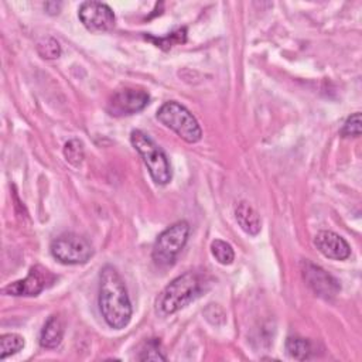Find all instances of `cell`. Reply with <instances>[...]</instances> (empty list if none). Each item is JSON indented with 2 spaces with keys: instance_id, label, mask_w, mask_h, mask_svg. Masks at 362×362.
<instances>
[{
  "instance_id": "obj_21",
  "label": "cell",
  "mask_w": 362,
  "mask_h": 362,
  "mask_svg": "<svg viewBox=\"0 0 362 362\" xmlns=\"http://www.w3.org/2000/svg\"><path fill=\"white\" fill-rule=\"evenodd\" d=\"M185 34H187V30L185 28H180L174 33H171L168 37L165 38H154L151 35H147L150 40H153L157 47H161V48H171L173 45L175 44H180V42H184L185 41Z\"/></svg>"
},
{
  "instance_id": "obj_12",
  "label": "cell",
  "mask_w": 362,
  "mask_h": 362,
  "mask_svg": "<svg viewBox=\"0 0 362 362\" xmlns=\"http://www.w3.org/2000/svg\"><path fill=\"white\" fill-rule=\"evenodd\" d=\"M64 338V324L58 315H49L40 332V345L48 349L57 348Z\"/></svg>"
},
{
  "instance_id": "obj_1",
  "label": "cell",
  "mask_w": 362,
  "mask_h": 362,
  "mask_svg": "<svg viewBox=\"0 0 362 362\" xmlns=\"http://www.w3.org/2000/svg\"><path fill=\"white\" fill-rule=\"evenodd\" d=\"M99 308L106 324L124 328L132 318V304L123 279L113 266H105L99 277Z\"/></svg>"
},
{
  "instance_id": "obj_4",
  "label": "cell",
  "mask_w": 362,
  "mask_h": 362,
  "mask_svg": "<svg viewBox=\"0 0 362 362\" xmlns=\"http://www.w3.org/2000/svg\"><path fill=\"white\" fill-rule=\"evenodd\" d=\"M157 119L187 143H197L202 137V130L197 119L185 106L175 100L161 105L157 110Z\"/></svg>"
},
{
  "instance_id": "obj_6",
  "label": "cell",
  "mask_w": 362,
  "mask_h": 362,
  "mask_svg": "<svg viewBox=\"0 0 362 362\" xmlns=\"http://www.w3.org/2000/svg\"><path fill=\"white\" fill-rule=\"evenodd\" d=\"M51 253L64 264H82L92 257L93 247L79 235L64 233L51 242Z\"/></svg>"
},
{
  "instance_id": "obj_13",
  "label": "cell",
  "mask_w": 362,
  "mask_h": 362,
  "mask_svg": "<svg viewBox=\"0 0 362 362\" xmlns=\"http://www.w3.org/2000/svg\"><path fill=\"white\" fill-rule=\"evenodd\" d=\"M235 216L239 226L249 235H257L260 232V218L259 214L246 202H240L235 209Z\"/></svg>"
},
{
  "instance_id": "obj_9",
  "label": "cell",
  "mask_w": 362,
  "mask_h": 362,
  "mask_svg": "<svg viewBox=\"0 0 362 362\" xmlns=\"http://www.w3.org/2000/svg\"><path fill=\"white\" fill-rule=\"evenodd\" d=\"M78 16L81 23L90 31H107L115 25L113 10L102 1H83Z\"/></svg>"
},
{
  "instance_id": "obj_20",
  "label": "cell",
  "mask_w": 362,
  "mask_h": 362,
  "mask_svg": "<svg viewBox=\"0 0 362 362\" xmlns=\"http://www.w3.org/2000/svg\"><path fill=\"white\" fill-rule=\"evenodd\" d=\"M341 136L342 137H349V136L359 137L361 136V113L359 112L351 115L345 120V123L341 129Z\"/></svg>"
},
{
  "instance_id": "obj_10",
  "label": "cell",
  "mask_w": 362,
  "mask_h": 362,
  "mask_svg": "<svg viewBox=\"0 0 362 362\" xmlns=\"http://www.w3.org/2000/svg\"><path fill=\"white\" fill-rule=\"evenodd\" d=\"M303 277L308 287L322 298H332L338 294L341 286L337 281L334 276H331L328 272H325L322 267L311 263L304 262L303 263Z\"/></svg>"
},
{
  "instance_id": "obj_2",
  "label": "cell",
  "mask_w": 362,
  "mask_h": 362,
  "mask_svg": "<svg viewBox=\"0 0 362 362\" xmlns=\"http://www.w3.org/2000/svg\"><path fill=\"white\" fill-rule=\"evenodd\" d=\"M130 141L140 154L153 181L158 185H165L170 182L173 175L171 165L163 148L141 130H133L130 134Z\"/></svg>"
},
{
  "instance_id": "obj_8",
  "label": "cell",
  "mask_w": 362,
  "mask_h": 362,
  "mask_svg": "<svg viewBox=\"0 0 362 362\" xmlns=\"http://www.w3.org/2000/svg\"><path fill=\"white\" fill-rule=\"evenodd\" d=\"M150 96L143 89H133L124 88L116 90L106 106V110L112 116H129L143 110L148 105Z\"/></svg>"
},
{
  "instance_id": "obj_19",
  "label": "cell",
  "mask_w": 362,
  "mask_h": 362,
  "mask_svg": "<svg viewBox=\"0 0 362 362\" xmlns=\"http://www.w3.org/2000/svg\"><path fill=\"white\" fill-rule=\"evenodd\" d=\"M37 52L45 59H55L61 55V45L55 38L45 37L37 42Z\"/></svg>"
},
{
  "instance_id": "obj_5",
  "label": "cell",
  "mask_w": 362,
  "mask_h": 362,
  "mask_svg": "<svg viewBox=\"0 0 362 362\" xmlns=\"http://www.w3.org/2000/svg\"><path fill=\"white\" fill-rule=\"evenodd\" d=\"M189 236V225L185 221H178L164 229L154 242L153 260L160 267L173 266L177 256L185 246Z\"/></svg>"
},
{
  "instance_id": "obj_16",
  "label": "cell",
  "mask_w": 362,
  "mask_h": 362,
  "mask_svg": "<svg viewBox=\"0 0 362 362\" xmlns=\"http://www.w3.org/2000/svg\"><path fill=\"white\" fill-rule=\"evenodd\" d=\"M211 252L212 256L221 263V264H230L235 259V252L232 246L221 239H215L211 243Z\"/></svg>"
},
{
  "instance_id": "obj_18",
  "label": "cell",
  "mask_w": 362,
  "mask_h": 362,
  "mask_svg": "<svg viewBox=\"0 0 362 362\" xmlns=\"http://www.w3.org/2000/svg\"><path fill=\"white\" fill-rule=\"evenodd\" d=\"M64 156L69 164L78 167L82 163L83 156H85L82 141L78 139H72V140L66 141L64 146Z\"/></svg>"
},
{
  "instance_id": "obj_7",
  "label": "cell",
  "mask_w": 362,
  "mask_h": 362,
  "mask_svg": "<svg viewBox=\"0 0 362 362\" xmlns=\"http://www.w3.org/2000/svg\"><path fill=\"white\" fill-rule=\"evenodd\" d=\"M55 281V276L45 267L35 264L30 269L28 274L17 281H13L10 284H7L3 288L4 294L8 296H27V297H33L40 294L45 287L51 286Z\"/></svg>"
},
{
  "instance_id": "obj_14",
  "label": "cell",
  "mask_w": 362,
  "mask_h": 362,
  "mask_svg": "<svg viewBox=\"0 0 362 362\" xmlns=\"http://www.w3.org/2000/svg\"><path fill=\"white\" fill-rule=\"evenodd\" d=\"M286 349L288 355L294 359L304 361L310 358L313 352V344L310 339L303 338V337H288L286 341Z\"/></svg>"
},
{
  "instance_id": "obj_11",
  "label": "cell",
  "mask_w": 362,
  "mask_h": 362,
  "mask_svg": "<svg viewBox=\"0 0 362 362\" xmlns=\"http://www.w3.org/2000/svg\"><path fill=\"white\" fill-rule=\"evenodd\" d=\"M315 247L328 259L345 260L351 255L348 242L332 230H321L314 238Z\"/></svg>"
},
{
  "instance_id": "obj_17",
  "label": "cell",
  "mask_w": 362,
  "mask_h": 362,
  "mask_svg": "<svg viewBox=\"0 0 362 362\" xmlns=\"http://www.w3.org/2000/svg\"><path fill=\"white\" fill-rule=\"evenodd\" d=\"M140 361H165V355L161 351V344L157 338H150L144 342L139 355Z\"/></svg>"
},
{
  "instance_id": "obj_3",
  "label": "cell",
  "mask_w": 362,
  "mask_h": 362,
  "mask_svg": "<svg viewBox=\"0 0 362 362\" xmlns=\"http://www.w3.org/2000/svg\"><path fill=\"white\" fill-rule=\"evenodd\" d=\"M201 291V280L198 274L192 272H187L178 277H175L158 296L157 308L161 314L168 315L188 303H191Z\"/></svg>"
},
{
  "instance_id": "obj_22",
  "label": "cell",
  "mask_w": 362,
  "mask_h": 362,
  "mask_svg": "<svg viewBox=\"0 0 362 362\" xmlns=\"http://www.w3.org/2000/svg\"><path fill=\"white\" fill-rule=\"evenodd\" d=\"M61 6H62V4H61V3H57V1H47V3L44 4L45 11H47L48 14H58Z\"/></svg>"
},
{
  "instance_id": "obj_15",
  "label": "cell",
  "mask_w": 362,
  "mask_h": 362,
  "mask_svg": "<svg viewBox=\"0 0 362 362\" xmlns=\"http://www.w3.org/2000/svg\"><path fill=\"white\" fill-rule=\"evenodd\" d=\"M24 346V338L18 334L10 332L3 334L0 337V359H6L7 356H11L17 354Z\"/></svg>"
}]
</instances>
